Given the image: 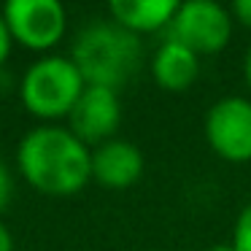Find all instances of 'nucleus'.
Instances as JSON below:
<instances>
[{
  "instance_id": "obj_13",
  "label": "nucleus",
  "mask_w": 251,
  "mask_h": 251,
  "mask_svg": "<svg viewBox=\"0 0 251 251\" xmlns=\"http://www.w3.org/2000/svg\"><path fill=\"white\" fill-rule=\"evenodd\" d=\"M232 19L235 22H240L246 30H251V0H238V3H232Z\"/></svg>"
},
{
  "instance_id": "obj_6",
  "label": "nucleus",
  "mask_w": 251,
  "mask_h": 251,
  "mask_svg": "<svg viewBox=\"0 0 251 251\" xmlns=\"http://www.w3.org/2000/svg\"><path fill=\"white\" fill-rule=\"evenodd\" d=\"M3 19L11 38L33 51L57 46L68 27V14L57 0H11L3 8Z\"/></svg>"
},
{
  "instance_id": "obj_12",
  "label": "nucleus",
  "mask_w": 251,
  "mask_h": 251,
  "mask_svg": "<svg viewBox=\"0 0 251 251\" xmlns=\"http://www.w3.org/2000/svg\"><path fill=\"white\" fill-rule=\"evenodd\" d=\"M11 195H14V178H11V173H8L6 165L0 162V213L8 208Z\"/></svg>"
},
{
  "instance_id": "obj_17",
  "label": "nucleus",
  "mask_w": 251,
  "mask_h": 251,
  "mask_svg": "<svg viewBox=\"0 0 251 251\" xmlns=\"http://www.w3.org/2000/svg\"><path fill=\"white\" fill-rule=\"evenodd\" d=\"M208 251H235V249H232V243H213Z\"/></svg>"
},
{
  "instance_id": "obj_10",
  "label": "nucleus",
  "mask_w": 251,
  "mask_h": 251,
  "mask_svg": "<svg viewBox=\"0 0 251 251\" xmlns=\"http://www.w3.org/2000/svg\"><path fill=\"white\" fill-rule=\"evenodd\" d=\"M108 11L119 27L132 35H143L170 27L178 3L176 0H114Z\"/></svg>"
},
{
  "instance_id": "obj_15",
  "label": "nucleus",
  "mask_w": 251,
  "mask_h": 251,
  "mask_svg": "<svg viewBox=\"0 0 251 251\" xmlns=\"http://www.w3.org/2000/svg\"><path fill=\"white\" fill-rule=\"evenodd\" d=\"M0 251H14V238L3 222H0Z\"/></svg>"
},
{
  "instance_id": "obj_4",
  "label": "nucleus",
  "mask_w": 251,
  "mask_h": 251,
  "mask_svg": "<svg viewBox=\"0 0 251 251\" xmlns=\"http://www.w3.org/2000/svg\"><path fill=\"white\" fill-rule=\"evenodd\" d=\"M232 11H227L222 3L189 0V3H178V11L168 27V38L192 49L197 57H208L227 49L232 38Z\"/></svg>"
},
{
  "instance_id": "obj_11",
  "label": "nucleus",
  "mask_w": 251,
  "mask_h": 251,
  "mask_svg": "<svg viewBox=\"0 0 251 251\" xmlns=\"http://www.w3.org/2000/svg\"><path fill=\"white\" fill-rule=\"evenodd\" d=\"M229 243H232L235 251H251V202H246V205L240 208Z\"/></svg>"
},
{
  "instance_id": "obj_9",
  "label": "nucleus",
  "mask_w": 251,
  "mask_h": 251,
  "mask_svg": "<svg viewBox=\"0 0 251 251\" xmlns=\"http://www.w3.org/2000/svg\"><path fill=\"white\" fill-rule=\"evenodd\" d=\"M151 76L165 92H184L200 76V57L168 38L151 57Z\"/></svg>"
},
{
  "instance_id": "obj_16",
  "label": "nucleus",
  "mask_w": 251,
  "mask_h": 251,
  "mask_svg": "<svg viewBox=\"0 0 251 251\" xmlns=\"http://www.w3.org/2000/svg\"><path fill=\"white\" fill-rule=\"evenodd\" d=\"M243 76H246V84H249V89H251V46L243 57Z\"/></svg>"
},
{
  "instance_id": "obj_2",
  "label": "nucleus",
  "mask_w": 251,
  "mask_h": 251,
  "mask_svg": "<svg viewBox=\"0 0 251 251\" xmlns=\"http://www.w3.org/2000/svg\"><path fill=\"white\" fill-rule=\"evenodd\" d=\"M87 87H105L119 92L138 73L143 60L141 38L116 22H95L73 44L71 54Z\"/></svg>"
},
{
  "instance_id": "obj_5",
  "label": "nucleus",
  "mask_w": 251,
  "mask_h": 251,
  "mask_svg": "<svg viewBox=\"0 0 251 251\" xmlns=\"http://www.w3.org/2000/svg\"><path fill=\"white\" fill-rule=\"evenodd\" d=\"M205 141L227 162H251V100L240 95L216 100L205 114Z\"/></svg>"
},
{
  "instance_id": "obj_14",
  "label": "nucleus",
  "mask_w": 251,
  "mask_h": 251,
  "mask_svg": "<svg viewBox=\"0 0 251 251\" xmlns=\"http://www.w3.org/2000/svg\"><path fill=\"white\" fill-rule=\"evenodd\" d=\"M11 44H14V38H11V33H8V25H6V19H3V14H0V65L6 62L8 51H11Z\"/></svg>"
},
{
  "instance_id": "obj_8",
  "label": "nucleus",
  "mask_w": 251,
  "mask_h": 251,
  "mask_svg": "<svg viewBox=\"0 0 251 251\" xmlns=\"http://www.w3.org/2000/svg\"><path fill=\"white\" fill-rule=\"evenodd\" d=\"M143 176V154L135 143L111 138L92 151V178L105 189H127Z\"/></svg>"
},
{
  "instance_id": "obj_3",
  "label": "nucleus",
  "mask_w": 251,
  "mask_h": 251,
  "mask_svg": "<svg viewBox=\"0 0 251 251\" xmlns=\"http://www.w3.org/2000/svg\"><path fill=\"white\" fill-rule=\"evenodd\" d=\"M84 87L87 84L71 57H44L27 68L19 95L25 108L33 116L62 119V116H71Z\"/></svg>"
},
{
  "instance_id": "obj_1",
  "label": "nucleus",
  "mask_w": 251,
  "mask_h": 251,
  "mask_svg": "<svg viewBox=\"0 0 251 251\" xmlns=\"http://www.w3.org/2000/svg\"><path fill=\"white\" fill-rule=\"evenodd\" d=\"M17 162L25 181L49 197L78 195L92 181V151L57 125L30 130L19 143Z\"/></svg>"
},
{
  "instance_id": "obj_7",
  "label": "nucleus",
  "mask_w": 251,
  "mask_h": 251,
  "mask_svg": "<svg viewBox=\"0 0 251 251\" xmlns=\"http://www.w3.org/2000/svg\"><path fill=\"white\" fill-rule=\"evenodd\" d=\"M71 132L81 143H100L111 141L122 125V103L119 92L105 87H84L78 103L71 111Z\"/></svg>"
}]
</instances>
